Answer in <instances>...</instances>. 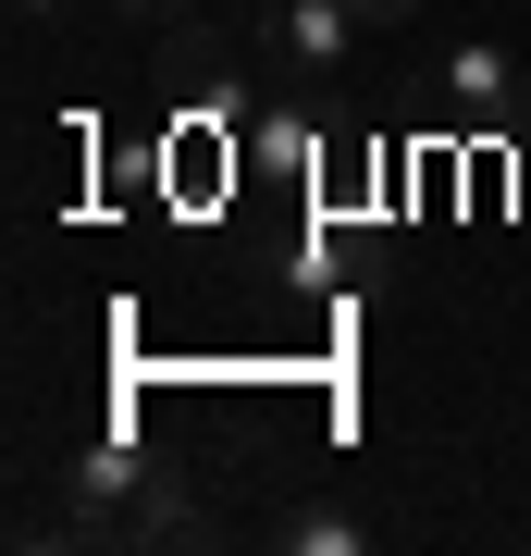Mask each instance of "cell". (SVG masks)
<instances>
[{
    "mask_svg": "<svg viewBox=\"0 0 531 556\" xmlns=\"http://www.w3.org/2000/svg\"><path fill=\"white\" fill-rule=\"evenodd\" d=\"M346 13H358V25H408L420 0H346Z\"/></svg>",
    "mask_w": 531,
    "mask_h": 556,
    "instance_id": "cell-6",
    "label": "cell"
},
{
    "mask_svg": "<svg viewBox=\"0 0 531 556\" xmlns=\"http://www.w3.org/2000/svg\"><path fill=\"white\" fill-rule=\"evenodd\" d=\"M124 13H137V25H186L198 0H124Z\"/></svg>",
    "mask_w": 531,
    "mask_h": 556,
    "instance_id": "cell-7",
    "label": "cell"
},
{
    "mask_svg": "<svg viewBox=\"0 0 531 556\" xmlns=\"http://www.w3.org/2000/svg\"><path fill=\"white\" fill-rule=\"evenodd\" d=\"M433 100L470 124V137H519L531 124V75H519V50H494V38H457L433 62Z\"/></svg>",
    "mask_w": 531,
    "mask_h": 556,
    "instance_id": "cell-1",
    "label": "cell"
},
{
    "mask_svg": "<svg viewBox=\"0 0 531 556\" xmlns=\"http://www.w3.org/2000/svg\"><path fill=\"white\" fill-rule=\"evenodd\" d=\"M273 556H371V507H273Z\"/></svg>",
    "mask_w": 531,
    "mask_h": 556,
    "instance_id": "cell-4",
    "label": "cell"
},
{
    "mask_svg": "<svg viewBox=\"0 0 531 556\" xmlns=\"http://www.w3.org/2000/svg\"><path fill=\"white\" fill-rule=\"evenodd\" d=\"M260 50H273V75H346L358 62V13L346 0H273L260 13Z\"/></svg>",
    "mask_w": 531,
    "mask_h": 556,
    "instance_id": "cell-2",
    "label": "cell"
},
{
    "mask_svg": "<svg viewBox=\"0 0 531 556\" xmlns=\"http://www.w3.org/2000/svg\"><path fill=\"white\" fill-rule=\"evenodd\" d=\"M211 544H223V519L198 507L174 470H149V495L124 507V556H211Z\"/></svg>",
    "mask_w": 531,
    "mask_h": 556,
    "instance_id": "cell-3",
    "label": "cell"
},
{
    "mask_svg": "<svg viewBox=\"0 0 531 556\" xmlns=\"http://www.w3.org/2000/svg\"><path fill=\"white\" fill-rule=\"evenodd\" d=\"M13 25H25V50H50L62 25H75V0H13Z\"/></svg>",
    "mask_w": 531,
    "mask_h": 556,
    "instance_id": "cell-5",
    "label": "cell"
}]
</instances>
